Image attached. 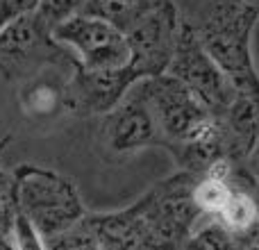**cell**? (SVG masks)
Instances as JSON below:
<instances>
[{
  "label": "cell",
  "mask_w": 259,
  "mask_h": 250,
  "mask_svg": "<svg viewBox=\"0 0 259 250\" xmlns=\"http://www.w3.org/2000/svg\"><path fill=\"white\" fill-rule=\"evenodd\" d=\"M259 9L248 0H211L207 16L196 27L205 50L223 71L234 91L259 98V75L252 64L250 39Z\"/></svg>",
  "instance_id": "obj_1"
},
{
  "label": "cell",
  "mask_w": 259,
  "mask_h": 250,
  "mask_svg": "<svg viewBox=\"0 0 259 250\" xmlns=\"http://www.w3.org/2000/svg\"><path fill=\"white\" fill-rule=\"evenodd\" d=\"M12 193L16 210L44 239L73 228L87 216L77 187L57 171L21 164L12 173Z\"/></svg>",
  "instance_id": "obj_2"
},
{
  "label": "cell",
  "mask_w": 259,
  "mask_h": 250,
  "mask_svg": "<svg viewBox=\"0 0 259 250\" xmlns=\"http://www.w3.org/2000/svg\"><path fill=\"white\" fill-rule=\"evenodd\" d=\"M75 57L66 46L53 39L36 14H27L0 30V77L7 82H25L48 66L73 64Z\"/></svg>",
  "instance_id": "obj_3"
},
{
  "label": "cell",
  "mask_w": 259,
  "mask_h": 250,
  "mask_svg": "<svg viewBox=\"0 0 259 250\" xmlns=\"http://www.w3.org/2000/svg\"><path fill=\"white\" fill-rule=\"evenodd\" d=\"M166 73L182 82L187 89H191L214 116H221L237 96L234 87L209 57L196 27L187 18H180L178 23L173 53H170Z\"/></svg>",
  "instance_id": "obj_4"
},
{
  "label": "cell",
  "mask_w": 259,
  "mask_h": 250,
  "mask_svg": "<svg viewBox=\"0 0 259 250\" xmlns=\"http://www.w3.org/2000/svg\"><path fill=\"white\" fill-rule=\"evenodd\" d=\"M139 85L143 89L152 118L164 137V150H168L170 157H175L182 143H187L214 118L202 100L168 73L141 80Z\"/></svg>",
  "instance_id": "obj_5"
},
{
  "label": "cell",
  "mask_w": 259,
  "mask_h": 250,
  "mask_svg": "<svg viewBox=\"0 0 259 250\" xmlns=\"http://www.w3.org/2000/svg\"><path fill=\"white\" fill-rule=\"evenodd\" d=\"M53 39L66 46L84 71H114L130 62L127 36L103 18L75 14L55 27Z\"/></svg>",
  "instance_id": "obj_6"
},
{
  "label": "cell",
  "mask_w": 259,
  "mask_h": 250,
  "mask_svg": "<svg viewBox=\"0 0 259 250\" xmlns=\"http://www.w3.org/2000/svg\"><path fill=\"white\" fill-rule=\"evenodd\" d=\"M98 137L105 143V148L118 157L132 155V152L150 146L166 148L164 137L152 118L139 82L130 87L127 94L109 112L100 116Z\"/></svg>",
  "instance_id": "obj_7"
},
{
  "label": "cell",
  "mask_w": 259,
  "mask_h": 250,
  "mask_svg": "<svg viewBox=\"0 0 259 250\" xmlns=\"http://www.w3.org/2000/svg\"><path fill=\"white\" fill-rule=\"evenodd\" d=\"M178 23V9H175L173 0H168L159 9H155L146 18H141L125 34L130 46L127 64L141 80L166 73L170 53H173Z\"/></svg>",
  "instance_id": "obj_8"
},
{
  "label": "cell",
  "mask_w": 259,
  "mask_h": 250,
  "mask_svg": "<svg viewBox=\"0 0 259 250\" xmlns=\"http://www.w3.org/2000/svg\"><path fill=\"white\" fill-rule=\"evenodd\" d=\"M150 191H146L137 202L116 212L89 214L84 221L94 232L100 250H139L150 219Z\"/></svg>",
  "instance_id": "obj_9"
},
{
  "label": "cell",
  "mask_w": 259,
  "mask_h": 250,
  "mask_svg": "<svg viewBox=\"0 0 259 250\" xmlns=\"http://www.w3.org/2000/svg\"><path fill=\"white\" fill-rule=\"evenodd\" d=\"M216 118L223 132L228 161L243 164L259 141V98L237 94L228 109Z\"/></svg>",
  "instance_id": "obj_10"
},
{
  "label": "cell",
  "mask_w": 259,
  "mask_h": 250,
  "mask_svg": "<svg viewBox=\"0 0 259 250\" xmlns=\"http://www.w3.org/2000/svg\"><path fill=\"white\" fill-rule=\"evenodd\" d=\"M50 68V66H48ZM39 71L36 75L27 77L21 82V107L25 116L34 118V121H44V118H53L62 112H68V98H66V80L59 77H48L46 71Z\"/></svg>",
  "instance_id": "obj_11"
},
{
  "label": "cell",
  "mask_w": 259,
  "mask_h": 250,
  "mask_svg": "<svg viewBox=\"0 0 259 250\" xmlns=\"http://www.w3.org/2000/svg\"><path fill=\"white\" fill-rule=\"evenodd\" d=\"M214 221H219L230 234H234V232H243L255 221H259V212L250 193L239 187H232L228 200L219 210V214L214 216Z\"/></svg>",
  "instance_id": "obj_12"
},
{
  "label": "cell",
  "mask_w": 259,
  "mask_h": 250,
  "mask_svg": "<svg viewBox=\"0 0 259 250\" xmlns=\"http://www.w3.org/2000/svg\"><path fill=\"white\" fill-rule=\"evenodd\" d=\"M182 250H232V237L219 221H209L193 230Z\"/></svg>",
  "instance_id": "obj_13"
},
{
  "label": "cell",
  "mask_w": 259,
  "mask_h": 250,
  "mask_svg": "<svg viewBox=\"0 0 259 250\" xmlns=\"http://www.w3.org/2000/svg\"><path fill=\"white\" fill-rule=\"evenodd\" d=\"M46 250H100L96 243L94 232L89 230L87 221H77L73 228L64 230V232L55 234V237L44 239Z\"/></svg>",
  "instance_id": "obj_14"
},
{
  "label": "cell",
  "mask_w": 259,
  "mask_h": 250,
  "mask_svg": "<svg viewBox=\"0 0 259 250\" xmlns=\"http://www.w3.org/2000/svg\"><path fill=\"white\" fill-rule=\"evenodd\" d=\"M87 5V0H41L39 9H36V18L44 23V27H48L50 32L59 25V23L68 21L71 16L82 12V7Z\"/></svg>",
  "instance_id": "obj_15"
},
{
  "label": "cell",
  "mask_w": 259,
  "mask_h": 250,
  "mask_svg": "<svg viewBox=\"0 0 259 250\" xmlns=\"http://www.w3.org/2000/svg\"><path fill=\"white\" fill-rule=\"evenodd\" d=\"M7 143L9 137H5L3 143H0V152H3V148ZM14 216H16V202H14V193H12V175H7L0 169V239H5V241H9Z\"/></svg>",
  "instance_id": "obj_16"
},
{
  "label": "cell",
  "mask_w": 259,
  "mask_h": 250,
  "mask_svg": "<svg viewBox=\"0 0 259 250\" xmlns=\"http://www.w3.org/2000/svg\"><path fill=\"white\" fill-rule=\"evenodd\" d=\"M9 243L14 250H46L44 237L32 228V223L16 210L12 223V234H9Z\"/></svg>",
  "instance_id": "obj_17"
},
{
  "label": "cell",
  "mask_w": 259,
  "mask_h": 250,
  "mask_svg": "<svg viewBox=\"0 0 259 250\" xmlns=\"http://www.w3.org/2000/svg\"><path fill=\"white\" fill-rule=\"evenodd\" d=\"M39 5L41 0H0V30L16 18L34 14Z\"/></svg>",
  "instance_id": "obj_18"
},
{
  "label": "cell",
  "mask_w": 259,
  "mask_h": 250,
  "mask_svg": "<svg viewBox=\"0 0 259 250\" xmlns=\"http://www.w3.org/2000/svg\"><path fill=\"white\" fill-rule=\"evenodd\" d=\"M248 3H250L252 7H257V9H259V0H248Z\"/></svg>",
  "instance_id": "obj_19"
}]
</instances>
